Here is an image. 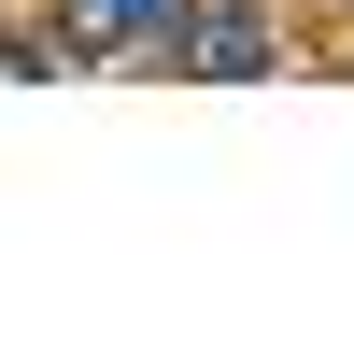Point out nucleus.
I'll use <instances>...</instances> for the list:
<instances>
[{
  "label": "nucleus",
  "instance_id": "f257e3e1",
  "mask_svg": "<svg viewBox=\"0 0 354 354\" xmlns=\"http://www.w3.org/2000/svg\"><path fill=\"white\" fill-rule=\"evenodd\" d=\"M156 71L255 85V71H283V15H270V0H185V15H170V43H156Z\"/></svg>",
  "mask_w": 354,
  "mask_h": 354
},
{
  "label": "nucleus",
  "instance_id": "f03ea898",
  "mask_svg": "<svg viewBox=\"0 0 354 354\" xmlns=\"http://www.w3.org/2000/svg\"><path fill=\"white\" fill-rule=\"evenodd\" d=\"M170 15H185V0H43L57 57H85V71H156Z\"/></svg>",
  "mask_w": 354,
  "mask_h": 354
}]
</instances>
